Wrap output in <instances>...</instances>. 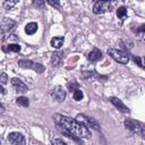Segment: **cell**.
I'll return each instance as SVG.
<instances>
[{
    "mask_svg": "<svg viewBox=\"0 0 145 145\" xmlns=\"http://www.w3.org/2000/svg\"><path fill=\"white\" fill-rule=\"evenodd\" d=\"M76 120H77L78 122L83 123V125H84L85 127H87V128H92V129H94V130H99V129H100V125H99V122H97L94 118H92V117H87L86 114H83V113L77 114Z\"/></svg>",
    "mask_w": 145,
    "mask_h": 145,
    "instance_id": "cell-2",
    "label": "cell"
},
{
    "mask_svg": "<svg viewBox=\"0 0 145 145\" xmlns=\"http://www.w3.org/2000/svg\"><path fill=\"white\" fill-rule=\"evenodd\" d=\"M133 59H134V61L137 63V66H139L140 68L145 69V58H142V57H134Z\"/></svg>",
    "mask_w": 145,
    "mask_h": 145,
    "instance_id": "cell-19",
    "label": "cell"
},
{
    "mask_svg": "<svg viewBox=\"0 0 145 145\" xmlns=\"http://www.w3.org/2000/svg\"><path fill=\"white\" fill-rule=\"evenodd\" d=\"M63 41H65V39L62 36H54V37L51 39L50 44L54 49H60L62 46V44H63Z\"/></svg>",
    "mask_w": 145,
    "mask_h": 145,
    "instance_id": "cell-14",
    "label": "cell"
},
{
    "mask_svg": "<svg viewBox=\"0 0 145 145\" xmlns=\"http://www.w3.org/2000/svg\"><path fill=\"white\" fill-rule=\"evenodd\" d=\"M62 59H63V53H61V52H54L52 54V57H51V65L53 67H58L61 63Z\"/></svg>",
    "mask_w": 145,
    "mask_h": 145,
    "instance_id": "cell-13",
    "label": "cell"
},
{
    "mask_svg": "<svg viewBox=\"0 0 145 145\" xmlns=\"http://www.w3.org/2000/svg\"><path fill=\"white\" fill-rule=\"evenodd\" d=\"M108 54L121 65H127L128 61H129L128 54H126V52H123L121 50H118V49H108Z\"/></svg>",
    "mask_w": 145,
    "mask_h": 145,
    "instance_id": "cell-3",
    "label": "cell"
},
{
    "mask_svg": "<svg viewBox=\"0 0 145 145\" xmlns=\"http://www.w3.org/2000/svg\"><path fill=\"white\" fill-rule=\"evenodd\" d=\"M110 102L120 111V112H122V113H129L130 112V110L128 109V106H126L125 104H123V102L120 100V99H118V97H110Z\"/></svg>",
    "mask_w": 145,
    "mask_h": 145,
    "instance_id": "cell-10",
    "label": "cell"
},
{
    "mask_svg": "<svg viewBox=\"0 0 145 145\" xmlns=\"http://www.w3.org/2000/svg\"><path fill=\"white\" fill-rule=\"evenodd\" d=\"M67 88H68V91L69 92H75V91H77L78 89V83L77 82H75V80H71V82H68V84H67Z\"/></svg>",
    "mask_w": 145,
    "mask_h": 145,
    "instance_id": "cell-18",
    "label": "cell"
},
{
    "mask_svg": "<svg viewBox=\"0 0 145 145\" xmlns=\"http://www.w3.org/2000/svg\"><path fill=\"white\" fill-rule=\"evenodd\" d=\"M72 96H74V100H75V101H80V100L83 99L84 94H83V92H82L80 89H77V91H75V92L72 93Z\"/></svg>",
    "mask_w": 145,
    "mask_h": 145,
    "instance_id": "cell-21",
    "label": "cell"
},
{
    "mask_svg": "<svg viewBox=\"0 0 145 145\" xmlns=\"http://www.w3.org/2000/svg\"><path fill=\"white\" fill-rule=\"evenodd\" d=\"M7 79H8V77H7V74H6V72H2V74H1V77H0V82H1V85H5V84L7 83Z\"/></svg>",
    "mask_w": 145,
    "mask_h": 145,
    "instance_id": "cell-22",
    "label": "cell"
},
{
    "mask_svg": "<svg viewBox=\"0 0 145 145\" xmlns=\"http://www.w3.org/2000/svg\"><path fill=\"white\" fill-rule=\"evenodd\" d=\"M123 125H125V127H126L128 130H130V131H136V133H137V131L140 130V123H139L138 121H136V120L127 119V120H125Z\"/></svg>",
    "mask_w": 145,
    "mask_h": 145,
    "instance_id": "cell-11",
    "label": "cell"
},
{
    "mask_svg": "<svg viewBox=\"0 0 145 145\" xmlns=\"http://www.w3.org/2000/svg\"><path fill=\"white\" fill-rule=\"evenodd\" d=\"M137 32H145V24L140 25V26L137 28Z\"/></svg>",
    "mask_w": 145,
    "mask_h": 145,
    "instance_id": "cell-26",
    "label": "cell"
},
{
    "mask_svg": "<svg viewBox=\"0 0 145 145\" xmlns=\"http://www.w3.org/2000/svg\"><path fill=\"white\" fill-rule=\"evenodd\" d=\"M16 103H17L18 105L23 106V108H27V106L29 105V101H28V99L25 97V96H19V97H17V99H16Z\"/></svg>",
    "mask_w": 145,
    "mask_h": 145,
    "instance_id": "cell-17",
    "label": "cell"
},
{
    "mask_svg": "<svg viewBox=\"0 0 145 145\" xmlns=\"http://www.w3.org/2000/svg\"><path fill=\"white\" fill-rule=\"evenodd\" d=\"M15 26H16V23L14 20H11L9 18H6V17L2 18V20H1V33H2V35H5V33H7V32L12 31Z\"/></svg>",
    "mask_w": 145,
    "mask_h": 145,
    "instance_id": "cell-8",
    "label": "cell"
},
{
    "mask_svg": "<svg viewBox=\"0 0 145 145\" xmlns=\"http://www.w3.org/2000/svg\"><path fill=\"white\" fill-rule=\"evenodd\" d=\"M11 85L15 88V91L18 92V93H25V92L28 91V87L19 78H16V77L11 78Z\"/></svg>",
    "mask_w": 145,
    "mask_h": 145,
    "instance_id": "cell-9",
    "label": "cell"
},
{
    "mask_svg": "<svg viewBox=\"0 0 145 145\" xmlns=\"http://www.w3.org/2000/svg\"><path fill=\"white\" fill-rule=\"evenodd\" d=\"M53 120L62 129L63 133H66L71 138L74 137L75 140H77V142H79V139H82V138L91 137V133H89L88 128L85 127L83 123L78 122L76 119H71L69 117L56 113L53 116ZM79 143H82V142H79Z\"/></svg>",
    "mask_w": 145,
    "mask_h": 145,
    "instance_id": "cell-1",
    "label": "cell"
},
{
    "mask_svg": "<svg viewBox=\"0 0 145 145\" xmlns=\"http://www.w3.org/2000/svg\"><path fill=\"white\" fill-rule=\"evenodd\" d=\"M0 89H1V93H2V94H5V93H6V91H5V88H3V85H1Z\"/></svg>",
    "mask_w": 145,
    "mask_h": 145,
    "instance_id": "cell-29",
    "label": "cell"
},
{
    "mask_svg": "<svg viewBox=\"0 0 145 145\" xmlns=\"http://www.w3.org/2000/svg\"><path fill=\"white\" fill-rule=\"evenodd\" d=\"M16 2H17V1H6V2H5V7L10 9L12 6H15V5H16Z\"/></svg>",
    "mask_w": 145,
    "mask_h": 145,
    "instance_id": "cell-24",
    "label": "cell"
},
{
    "mask_svg": "<svg viewBox=\"0 0 145 145\" xmlns=\"http://www.w3.org/2000/svg\"><path fill=\"white\" fill-rule=\"evenodd\" d=\"M140 135H142V137L145 139V128H143V129H140Z\"/></svg>",
    "mask_w": 145,
    "mask_h": 145,
    "instance_id": "cell-28",
    "label": "cell"
},
{
    "mask_svg": "<svg viewBox=\"0 0 145 145\" xmlns=\"http://www.w3.org/2000/svg\"><path fill=\"white\" fill-rule=\"evenodd\" d=\"M51 96L53 100H56L58 102H62L66 99V91L63 89L62 86H56L51 91Z\"/></svg>",
    "mask_w": 145,
    "mask_h": 145,
    "instance_id": "cell-7",
    "label": "cell"
},
{
    "mask_svg": "<svg viewBox=\"0 0 145 145\" xmlns=\"http://www.w3.org/2000/svg\"><path fill=\"white\" fill-rule=\"evenodd\" d=\"M87 59H88L89 61H92V62H96V61H99V60L102 59V52H101L99 49L94 48V49L87 54Z\"/></svg>",
    "mask_w": 145,
    "mask_h": 145,
    "instance_id": "cell-12",
    "label": "cell"
},
{
    "mask_svg": "<svg viewBox=\"0 0 145 145\" xmlns=\"http://www.w3.org/2000/svg\"><path fill=\"white\" fill-rule=\"evenodd\" d=\"M111 10V3L109 1H96L93 5V12L96 15L104 14Z\"/></svg>",
    "mask_w": 145,
    "mask_h": 145,
    "instance_id": "cell-5",
    "label": "cell"
},
{
    "mask_svg": "<svg viewBox=\"0 0 145 145\" xmlns=\"http://www.w3.org/2000/svg\"><path fill=\"white\" fill-rule=\"evenodd\" d=\"M12 51V52H19L20 51V45L19 44H10L8 45V48H3V51Z\"/></svg>",
    "mask_w": 145,
    "mask_h": 145,
    "instance_id": "cell-20",
    "label": "cell"
},
{
    "mask_svg": "<svg viewBox=\"0 0 145 145\" xmlns=\"http://www.w3.org/2000/svg\"><path fill=\"white\" fill-rule=\"evenodd\" d=\"M52 145H67V143H65L62 139H59V138H57V139L52 140Z\"/></svg>",
    "mask_w": 145,
    "mask_h": 145,
    "instance_id": "cell-23",
    "label": "cell"
},
{
    "mask_svg": "<svg viewBox=\"0 0 145 145\" xmlns=\"http://www.w3.org/2000/svg\"><path fill=\"white\" fill-rule=\"evenodd\" d=\"M48 3L53 6V7H57L58 9H60V2L59 1H48Z\"/></svg>",
    "mask_w": 145,
    "mask_h": 145,
    "instance_id": "cell-25",
    "label": "cell"
},
{
    "mask_svg": "<svg viewBox=\"0 0 145 145\" xmlns=\"http://www.w3.org/2000/svg\"><path fill=\"white\" fill-rule=\"evenodd\" d=\"M18 66L22 68H28V69H33L36 72L41 74L44 71V67L41 63L37 62H33L32 60H27V59H20L18 60Z\"/></svg>",
    "mask_w": 145,
    "mask_h": 145,
    "instance_id": "cell-4",
    "label": "cell"
},
{
    "mask_svg": "<svg viewBox=\"0 0 145 145\" xmlns=\"http://www.w3.org/2000/svg\"><path fill=\"white\" fill-rule=\"evenodd\" d=\"M143 41H144V42H145V37H144V39H143Z\"/></svg>",
    "mask_w": 145,
    "mask_h": 145,
    "instance_id": "cell-30",
    "label": "cell"
},
{
    "mask_svg": "<svg viewBox=\"0 0 145 145\" xmlns=\"http://www.w3.org/2000/svg\"><path fill=\"white\" fill-rule=\"evenodd\" d=\"M117 16H118L121 20H125V19L127 18V9H126V7H123V6L119 7V8L117 9Z\"/></svg>",
    "mask_w": 145,
    "mask_h": 145,
    "instance_id": "cell-16",
    "label": "cell"
},
{
    "mask_svg": "<svg viewBox=\"0 0 145 145\" xmlns=\"http://www.w3.org/2000/svg\"><path fill=\"white\" fill-rule=\"evenodd\" d=\"M7 139L11 145H26V140H25L24 135L20 133H17V131L10 133L7 137Z\"/></svg>",
    "mask_w": 145,
    "mask_h": 145,
    "instance_id": "cell-6",
    "label": "cell"
},
{
    "mask_svg": "<svg viewBox=\"0 0 145 145\" xmlns=\"http://www.w3.org/2000/svg\"><path fill=\"white\" fill-rule=\"evenodd\" d=\"M34 5H36V6H39V7H42V6L44 5V2H43V1H34Z\"/></svg>",
    "mask_w": 145,
    "mask_h": 145,
    "instance_id": "cell-27",
    "label": "cell"
},
{
    "mask_svg": "<svg viewBox=\"0 0 145 145\" xmlns=\"http://www.w3.org/2000/svg\"><path fill=\"white\" fill-rule=\"evenodd\" d=\"M36 31H37V24L34 23V22L28 23V24L25 26V32H26V34H28V35H33Z\"/></svg>",
    "mask_w": 145,
    "mask_h": 145,
    "instance_id": "cell-15",
    "label": "cell"
}]
</instances>
